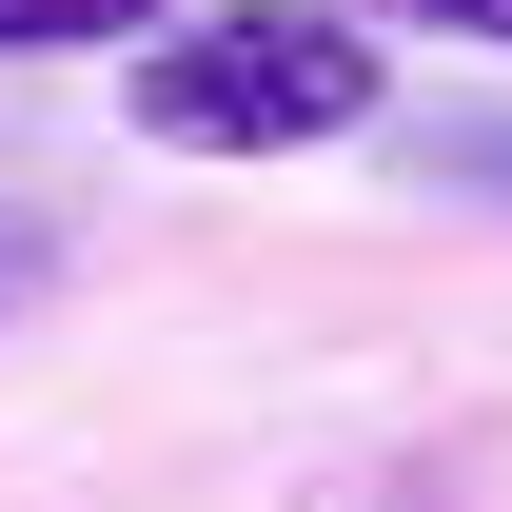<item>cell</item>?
I'll return each instance as SVG.
<instances>
[{
	"mask_svg": "<svg viewBox=\"0 0 512 512\" xmlns=\"http://www.w3.org/2000/svg\"><path fill=\"white\" fill-rule=\"evenodd\" d=\"M394 40L355 0H178L138 40V138L158 158H316V138H375Z\"/></svg>",
	"mask_w": 512,
	"mask_h": 512,
	"instance_id": "1",
	"label": "cell"
},
{
	"mask_svg": "<svg viewBox=\"0 0 512 512\" xmlns=\"http://www.w3.org/2000/svg\"><path fill=\"white\" fill-rule=\"evenodd\" d=\"M178 0H0V60H138Z\"/></svg>",
	"mask_w": 512,
	"mask_h": 512,
	"instance_id": "2",
	"label": "cell"
},
{
	"mask_svg": "<svg viewBox=\"0 0 512 512\" xmlns=\"http://www.w3.org/2000/svg\"><path fill=\"white\" fill-rule=\"evenodd\" d=\"M296 512H473V473H453V453H355V473H316Z\"/></svg>",
	"mask_w": 512,
	"mask_h": 512,
	"instance_id": "3",
	"label": "cell"
},
{
	"mask_svg": "<svg viewBox=\"0 0 512 512\" xmlns=\"http://www.w3.org/2000/svg\"><path fill=\"white\" fill-rule=\"evenodd\" d=\"M355 20H375V40H493L512 60V0H355Z\"/></svg>",
	"mask_w": 512,
	"mask_h": 512,
	"instance_id": "4",
	"label": "cell"
},
{
	"mask_svg": "<svg viewBox=\"0 0 512 512\" xmlns=\"http://www.w3.org/2000/svg\"><path fill=\"white\" fill-rule=\"evenodd\" d=\"M20 276H40V237H20V217H0V316H20Z\"/></svg>",
	"mask_w": 512,
	"mask_h": 512,
	"instance_id": "5",
	"label": "cell"
}]
</instances>
